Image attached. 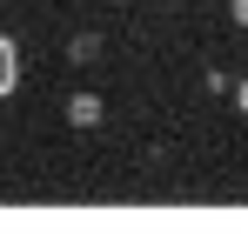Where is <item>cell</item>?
Returning <instances> with one entry per match:
<instances>
[{
	"label": "cell",
	"mask_w": 248,
	"mask_h": 241,
	"mask_svg": "<svg viewBox=\"0 0 248 241\" xmlns=\"http://www.w3.org/2000/svg\"><path fill=\"white\" fill-rule=\"evenodd\" d=\"M67 120L94 127V120H101V101H94V94H74V101H67Z\"/></svg>",
	"instance_id": "1"
},
{
	"label": "cell",
	"mask_w": 248,
	"mask_h": 241,
	"mask_svg": "<svg viewBox=\"0 0 248 241\" xmlns=\"http://www.w3.org/2000/svg\"><path fill=\"white\" fill-rule=\"evenodd\" d=\"M14 60H20V47H14V40L0 34V67H7V74H20V67H14Z\"/></svg>",
	"instance_id": "2"
},
{
	"label": "cell",
	"mask_w": 248,
	"mask_h": 241,
	"mask_svg": "<svg viewBox=\"0 0 248 241\" xmlns=\"http://www.w3.org/2000/svg\"><path fill=\"white\" fill-rule=\"evenodd\" d=\"M0 94H14V74H7V67H0Z\"/></svg>",
	"instance_id": "3"
}]
</instances>
